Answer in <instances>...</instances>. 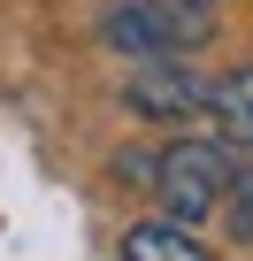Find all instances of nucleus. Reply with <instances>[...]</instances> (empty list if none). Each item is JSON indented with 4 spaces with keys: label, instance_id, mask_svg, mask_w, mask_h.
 <instances>
[{
    "label": "nucleus",
    "instance_id": "nucleus-4",
    "mask_svg": "<svg viewBox=\"0 0 253 261\" xmlns=\"http://www.w3.org/2000/svg\"><path fill=\"white\" fill-rule=\"evenodd\" d=\"M207 115L222 123V146H253V62L207 77Z\"/></svg>",
    "mask_w": 253,
    "mask_h": 261
},
{
    "label": "nucleus",
    "instance_id": "nucleus-7",
    "mask_svg": "<svg viewBox=\"0 0 253 261\" xmlns=\"http://www.w3.org/2000/svg\"><path fill=\"white\" fill-rule=\"evenodd\" d=\"M177 8H215V0H177Z\"/></svg>",
    "mask_w": 253,
    "mask_h": 261
},
{
    "label": "nucleus",
    "instance_id": "nucleus-3",
    "mask_svg": "<svg viewBox=\"0 0 253 261\" xmlns=\"http://www.w3.org/2000/svg\"><path fill=\"white\" fill-rule=\"evenodd\" d=\"M123 108L146 115V123H184L207 108V77H192L184 62H138L131 85H123Z\"/></svg>",
    "mask_w": 253,
    "mask_h": 261
},
{
    "label": "nucleus",
    "instance_id": "nucleus-2",
    "mask_svg": "<svg viewBox=\"0 0 253 261\" xmlns=\"http://www.w3.org/2000/svg\"><path fill=\"white\" fill-rule=\"evenodd\" d=\"M230 169H238V154H230L222 139H177V146H161L154 192H161L169 223H177V230L207 223V215L222 207V185H230Z\"/></svg>",
    "mask_w": 253,
    "mask_h": 261
},
{
    "label": "nucleus",
    "instance_id": "nucleus-6",
    "mask_svg": "<svg viewBox=\"0 0 253 261\" xmlns=\"http://www.w3.org/2000/svg\"><path fill=\"white\" fill-rule=\"evenodd\" d=\"M222 230H230V246H253V162H238L222 185Z\"/></svg>",
    "mask_w": 253,
    "mask_h": 261
},
{
    "label": "nucleus",
    "instance_id": "nucleus-1",
    "mask_svg": "<svg viewBox=\"0 0 253 261\" xmlns=\"http://www.w3.org/2000/svg\"><path fill=\"white\" fill-rule=\"evenodd\" d=\"M207 31H215V8H177V0H123L100 16V39L131 62H177L207 46Z\"/></svg>",
    "mask_w": 253,
    "mask_h": 261
},
{
    "label": "nucleus",
    "instance_id": "nucleus-5",
    "mask_svg": "<svg viewBox=\"0 0 253 261\" xmlns=\"http://www.w3.org/2000/svg\"><path fill=\"white\" fill-rule=\"evenodd\" d=\"M123 261H207V246L177 223H131L123 230Z\"/></svg>",
    "mask_w": 253,
    "mask_h": 261
}]
</instances>
